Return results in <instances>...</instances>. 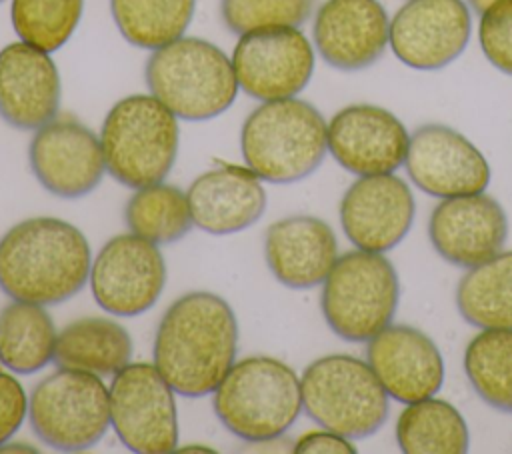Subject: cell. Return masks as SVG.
Segmentation results:
<instances>
[{"label": "cell", "instance_id": "obj_1", "mask_svg": "<svg viewBox=\"0 0 512 454\" xmlns=\"http://www.w3.org/2000/svg\"><path fill=\"white\" fill-rule=\"evenodd\" d=\"M238 324L218 294L196 290L176 298L154 336V366L174 392L200 398L222 382L236 362Z\"/></svg>", "mask_w": 512, "mask_h": 454}, {"label": "cell", "instance_id": "obj_2", "mask_svg": "<svg viewBox=\"0 0 512 454\" xmlns=\"http://www.w3.org/2000/svg\"><path fill=\"white\" fill-rule=\"evenodd\" d=\"M86 236L60 218H28L0 238V288L18 302L60 304L88 282Z\"/></svg>", "mask_w": 512, "mask_h": 454}, {"label": "cell", "instance_id": "obj_3", "mask_svg": "<svg viewBox=\"0 0 512 454\" xmlns=\"http://www.w3.org/2000/svg\"><path fill=\"white\" fill-rule=\"evenodd\" d=\"M246 166L272 184L310 176L328 152V124L306 100L280 98L256 106L242 124Z\"/></svg>", "mask_w": 512, "mask_h": 454}, {"label": "cell", "instance_id": "obj_4", "mask_svg": "<svg viewBox=\"0 0 512 454\" xmlns=\"http://www.w3.org/2000/svg\"><path fill=\"white\" fill-rule=\"evenodd\" d=\"M146 84L178 118L200 122L226 112L238 94L232 60L212 42L180 36L146 62Z\"/></svg>", "mask_w": 512, "mask_h": 454}, {"label": "cell", "instance_id": "obj_5", "mask_svg": "<svg viewBox=\"0 0 512 454\" xmlns=\"http://www.w3.org/2000/svg\"><path fill=\"white\" fill-rule=\"evenodd\" d=\"M212 394L218 420L246 442L282 436L302 412L300 378L272 356L234 362Z\"/></svg>", "mask_w": 512, "mask_h": 454}, {"label": "cell", "instance_id": "obj_6", "mask_svg": "<svg viewBox=\"0 0 512 454\" xmlns=\"http://www.w3.org/2000/svg\"><path fill=\"white\" fill-rule=\"evenodd\" d=\"M178 140V116L156 96H126L100 130L106 172L130 188L162 182L176 162Z\"/></svg>", "mask_w": 512, "mask_h": 454}, {"label": "cell", "instance_id": "obj_7", "mask_svg": "<svg viewBox=\"0 0 512 454\" xmlns=\"http://www.w3.org/2000/svg\"><path fill=\"white\" fill-rule=\"evenodd\" d=\"M302 410L322 428L350 440L378 432L388 418V392L368 362L328 354L306 366L300 378Z\"/></svg>", "mask_w": 512, "mask_h": 454}, {"label": "cell", "instance_id": "obj_8", "mask_svg": "<svg viewBox=\"0 0 512 454\" xmlns=\"http://www.w3.org/2000/svg\"><path fill=\"white\" fill-rule=\"evenodd\" d=\"M400 300L398 274L380 252L350 250L336 258L322 282V314L348 342H368L392 324Z\"/></svg>", "mask_w": 512, "mask_h": 454}, {"label": "cell", "instance_id": "obj_9", "mask_svg": "<svg viewBox=\"0 0 512 454\" xmlns=\"http://www.w3.org/2000/svg\"><path fill=\"white\" fill-rule=\"evenodd\" d=\"M28 416L34 434L50 448L86 450L110 428V392L98 374L58 368L34 386Z\"/></svg>", "mask_w": 512, "mask_h": 454}, {"label": "cell", "instance_id": "obj_10", "mask_svg": "<svg viewBox=\"0 0 512 454\" xmlns=\"http://www.w3.org/2000/svg\"><path fill=\"white\" fill-rule=\"evenodd\" d=\"M110 426L140 454H166L178 444L174 388L148 362H128L110 382Z\"/></svg>", "mask_w": 512, "mask_h": 454}, {"label": "cell", "instance_id": "obj_11", "mask_svg": "<svg viewBox=\"0 0 512 454\" xmlns=\"http://www.w3.org/2000/svg\"><path fill=\"white\" fill-rule=\"evenodd\" d=\"M166 262L158 244L130 232L110 238L90 268L92 296L114 316H140L160 298Z\"/></svg>", "mask_w": 512, "mask_h": 454}, {"label": "cell", "instance_id": "obj_12", "mask_svg": "<svg viewBox=\"0 0 512 454\" xmlns=\"http://www.w3.org/2000/svg\"><path fill=\"white\" fill-rule=\"evenodd\" d=\"M238 88L256 100L292 98L314 72V48L296 26L240 34L232 54Z\"/></svg>", "mask_w": 512, "mask_h": 454}, {"label": "cell", "instance_id": "obj_13", "mask_svg": "<svg viewBox=\"0 0 512 454\" xmlns=\"http://www.w3.org/2000/svg\"><path fill=\"white\" fill-rule=\"evenodd\" d=\"M470 28L464 0H406L390 20L388 46L410 68L438 70L464 52Z\"/></svg>", "mask_w": 512, "mask_h": 454}, {"label": "cell", "instance_id": "obj_14", "mask_svg": "<svg viewBox=\"0 0 512 454\" xmlns=\"http://www.w3.org/2000/svg\"><path fill=\"white\" fill-rule=\"evenodd\" d=\"M404 166L416 188L436 198L478 194L490 182L484 154L444 124H424L410 134Z\"/></svg>", "mask_w": 512, "mask_h": 454}, {"label": "cell", "instance_id": "obj_15", "mask_svg": "<svg viewBox=\"0 0 512 454\" xmlns=\"http://www.w3.org/2000/svg\"><path fill=\"white\" fill-rule=\"evenodd\" d=\"M28 158L36 180L60 198L92 192L106 170L100 138L70 116L40 126L30 140Z\"/></svg>", "mask_w": 512, "mask_h": 454}, {"label": "cell", "instance_id": "obj_16", "mask_svg": "<svg viewBox=\"0 0 512 454\" xmlns=\"http://www.w3.org/2000/svg\"><path fill=\"white\" fill-rule=\"evenodd\" d=\"M408 142L406 126L374 104L346 106L328 122V152L356 176L396 172L406 160Z\"/></svg>", "mask_w": 512, "mask_h": 454}, {"label": "cell", "instance_id": "obj_17", "mask_svg": "<svg viewBox=\"0 0 512 454\" xmlns=\"http://www.w3.org/2000/svg\"><path fill=\"white\" fill-rule=\"evenodd\" d=\"M416 204L408 184L394 174L360 176L344 192L340 224L360 250L388 252L408 234Z\"/></svg>", "mask_w": 512, "mask_h": 454}, {"label": "cell", "instance_id": "obj_18", "mask_svg": "<svg viewBox=\"0 0 512 454\" xmlns=\"http://www.w3.org/2000/svg\"><path fill=\"white\" fill-rule=\"evenodd\" d=\"M506 236V212L484 192L442 198L428 220V238L434 250L460 268H472L496 256Z\"/></svg>", "mask_w": 512, "mask_h": 454}, {"label": "cell", "instance_id": "obj_19", "mask_svg": "<svg viewBox=\"0 0 512 454\" xmlns=\"http://www.w3.org/2000/svg\"><path fill=\"white\" fill-rule=\"evenodd\" d=\"M312 38L332 68L362 70L386 52L390 18L378 0H326L316 10Z\"/></svg>", "mask_w": 512, "mask_h": 454}, {"label": "cell", "instance_id": "obj_20", "mask_svg": "<svg viewBox=\"0 0 512 454\" xmlns=\"http://www.w3.org/2000/svg\"><path fill=\"white\" fill-rule=\"evenodd\" d=\"M366 362L388 396L404 404L434 396L444 382V360L436 342L406 324H390L370 338Z\"/></svg>", "mask_w": 512, "mask_h": 454}, {"label": "cell", "instance_id": "obj_21", "mask_svg": "<svg viewBox=\"0 0 512 454\" xmlns=\"http://www.w3.org/2000/svg\"><path fill=\"white\" fill-rule=\"evenodd\" d=\"M60 108V74L44 52L28 42L0 50V118L18 130H38Z\"/></svg>", "mask_w": 512, "mask_h": 454}, {"label": "cell", "instance_id": "obj_22", "mask_svg": "<svg viewBox=\"0 0 512 454\" xmlns=\"http://www.w3.org/2000/svg\"><path fill=\"white\" fill-rule=\"evenodd\" d=\"M186 198L194 226L216 236L252 226L266 210V190L248 166L206 170L190 184Z\"/></svg>", "mask_w": 512, "mask_h": 454}, {"label": "cell", "instance_id": "obj_23", "mask_svg": "<svg viewBox=\"0 0 512 454\" xmlns=\"http://www.w3.org/2000/svg\"><path fill=\"white\" fill-rule=\"evenodd\" d=\"M264 258L274 278L288 288L322 284L338 258L334 230L314 216H288L268 226Z\"/></svg>", "mask_w": 512, "mask_h": 454}, {"label": "cell", "instance_id": "obj_24", "mask_svg": "<svg viewBox=\"0 0 512 454\" xmlns=\"http://www.w3.org/2000/svg\"><path fill=\"white\" fill-rule=\"evenodd\" d=\"M132 340L124 326L110 318L86 316L66 324L56 338L54 362L60 368L114 376L130 362Z\"/></svg>", "mask_w": 512, "mask_h": 454}, {"label": "cell", "instance_id": "obj_25", "mask_svg": "<svg viewBox=\"0 0 512 454\" xmlns=\"http://www.w3.org/2000/svg\"><path fill=\"white\" fill-rule=\"evenodd\" d=\"M56 328L42 304L18 302L0 312V364L18 374H34L54 360Z\"/></svg>", "mask_w": 512, "mask_h": 454}, {"label": "cell", "instance_id": "obj_26", "mask_svg": "<svg viewBox=\"0 0 512 454\" xmlns=\"http://www.w3.org/2000/svg\"><path fill=\"white\" fill-rule=\"evenodd\" d=\"M456 306L476 328H512V250L468 268L456 288Z\"/></svg>", "mask_w": 512, "mask_h": 454}, {"label": "cell", "instance_id": "obj_27", "mask_svg": "<svg viewBox=\"0 0 512 454\" xmlns=\"http://www.w3.org/2000/svg\"><path fill=\"white\" fill-rule=\"evenodd\" d=\"M468 440L464 416L434 396L406 404L396 420V442L406 454H462Z\"/></svg>", "mask_w": 512, "mask_h": 454}, {"label": "cell", "instance_id": "obj_28", "mask_svg": "<svg viewBox=\"0 0 512 454\" xmlns=\"http://www.w3.org/2000/svg\"><path fill=\"white\" fill-rule=\"evenodd\" d=\"M464 372L488 406L512 414V328H480L464 350Z\"/></svg>", "mask_w": 512, "mask_h": 454}, {"label": "cell", "instance_id": "obj_29", "mask_svg": "<svg viewBox=\"0 0 512 454\" xmlns=\"http://www.w3.org/2000/svg\"><path fill=\"white\" fill-rule=\"evenodd\" d=\"M196 0H110L120 34L134 46L156 50L184 36Z\"/></svg>", "mask_w": 512, "mask_h": 454}, {"label": "cell", "instance_id": "obj_30", "mask_svg": "<svg viewBox=\"0 0 512 454\" xmlns=\"http://www.w3.org/2000/svg\"><path fill=\"white\" fill-rule=\"evenodd\" d=\"M124 218L130 232L154 244H172L194 226L186 194L164 182L138 188L126 202Z\"/></svg>", "mask_w": 512, "mask_h": 454}, {"label": "cell", "instance_id": "obj_31", "mask_svg": "<svg viewBox=\"0 0 512 454\" xmlns=\"http://www.w3.org/2000/svg\"><path fill=\"white\" fill-rule=\"evenodd\" d=\"M82 8L84 0H12V26L22 42L54 52L74 34Z\"/></svg>", "mask_w": 512, "mask_h": 454}, {"label": "cell", "instance_id": "obj_32", "mask_svg": "<svg viewBox=\"0 0 512 454\" xmlns=\"http://www.w3.org/2000/svg\"><path fill=\"white\" fill-rule=\"evenodd\" d=\"M312 12V0H220V16L234 34L262 28L300 26Z\"/></svg>", "mask_w": 512, "mask_h": 454}, {"label": "cell", "instance_id": "obj_33", "mask_svg": "<svg viewBox=\"0 0 512 454\" xmlns=\"http://www.w3.org/2000/svg\"><path fill=\"white\" fill-rule=\"evenodd\" d=\"M478 42L486 60L512 76V0H496L480 14Z\"/></svg>", "mask_w": 512, "mask_h": 454}, {"label": "cell", "instance_id": "obj_34", "mask_svg": "<svg viewBox=\"0 0 512 454\" xmlns=\"http://www.w3.org/2000/svg\"><path fill=\"white\" fill-rule=\"evenodd\" d=\"M28 414V396L22 384L0 372V446H4L22 426Z\"/></svg>", "mask_w": 512, "mask_h": 454}, {"label": "cell", "instance_id": "obj_35", "mask_svg": "<svg viewBox=\"0 0 512 454\" xmlns=\"http://www.w3.org/2000/svg\"><path fill=\"white\" fill-rule=\"evenodd\" d=\"M294 452L300 454H354L356 448L352 446L350 438L322 428V430H312L302 434L294 442Z\"/></svg>", "mask_w": 512, "mask_h": 454}, {"label": "cell", "instance_id": "obj_36", "mask_svg": "<svg viewBox=\"0 0 512 454\" xmlns=\"http://www.w3.org/2000/svg\"><path fill=\"white\" fill-rule=\"evenodd\" d=\"M468 4H470V8L474 10V12H478V14H482L490 4H494L496 0H466Z\"/></svg>", "mask_w": 512, "mask_h": 454}, {"label": "cell", "instance_id": "obj_37", "mask_svg": "<svg viewBox=\"0 0 512 454\" xmlns=\"http://www.w3.org/2000/svg\"><path fill=\"white\" fill-rule=\"evenodd\" d=\"M182 450L184 452H190V450H194V452H214L212 448H202V446H184Z\"/></svg>", "mask_w": 512, "mask_h": 454}, {"label": "cell", "instance_id": "obj_38", "mask_svg": "<svg viewBox=\"0 0 512 454\" xmlns=\"http://www.w3.org/2000/svg\"><path fill=\"white\" fill-rule=\"evenodd\" d=\"M0 2H2V0H0Z\"/></svg>", "mask_w": 512, "mask_h": 454}]
</instances>
